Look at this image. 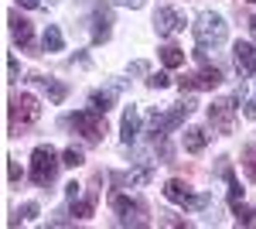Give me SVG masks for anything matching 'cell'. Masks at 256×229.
Instances as JSON below:
<instances>
[{"label":"cell","instance_id":"1","mask_svg":"<svg viewBox=\"0 0 256 229\" xmlns=\"http://www.w3.org/2000/svg\"><path fill=\"white\" fill-rule=\"evenodd\" d=\"M58 154H55V147L52 144H41V147H34V154H31V181L34 185H52L55 181V174H58Z\"/></svg>","mask_w":256,"mask_h":229},{"label":"cell","instance_id":"2","mask_svg":"<svg viewBox=\"0 0 256 229\" xmlns=\"http://www.w3.org/2000/svg\"><path fill=\"white\" fill-rule=\"evenodd\" d=\"M229 35V28H226V21L222 14H198L195 21V38L202 48H208V45H222Z\"/></svg>","mask_w":256,"mask_h":229},{"label":"cell","instance_id":"3","mask_svg":"<svg viewBox=\"0 0 256 229\" xmlns=\"http://www.w3.org/2000/svg\"><path fill=\"white\" fill-rule=\"evenodd\" d=\"M68 123L79 130L89 144H99L102 140V134H106V120H102V113L99 110H79V113L68 116Z\"/></svg>","mask_w":256,"mask_h":229},{"label":"cell","instance_id":"4","mask_svg":"<svg viewBox=\"0 0 256 229\" xmlns=\"http://www.w3.org/2000/svg\"><path fill=\"white\" fill-rule=\"evenodd\" d=\"M192 113H195V99H181V103H178L174 110H171V113H164V116H158V113H154V120H150V123H154V137L171 134V130H174L178 123H184V120H188Z\"/></svg>","mask_w":256,"mask_h":229},{"label":"cell","instance_id":"5","mask_svg":"<svg viewBox=\"0 0 256 229\" xmlns=\"http://www.w3.org/2000/svg\"><path fill=\"white\" fill-rule=\"evenodd\" d=\"M164 195H168L171 202H178V205H184V209H205V205L212 202L208 195H192L188 181H181V178H171V181L164 185Z\"/></svg>","mask_w":256,"mask_h":229},{"label":"cell","instance_id":"6","mask_svg":"<svg viewBox=\"0 0 256 229\" xmlns=\"http://www.w3.org/2000/svg\"><path fill=\"white\" fill-rule=\"evenodd\" d=\"M41 116V106L38 99L31 93H20V96H10V127H24V123H34Z\"/></svg>","mask_w":256,"mask_h":229},{"label":"cell","instance_id":"7","mask_svg":"<svg viewBox=\"0 0 256 229\" xmlns=\"http://www.w3.org/2000/svg\"><path fill=\"white\" fill-rule=\"evenodd\" d=\"M236 96L232 99H218L208 106V123L216 127L218 134H232V123H236Z\"/></svg>","mask_w":256,"mask_h":229},{"label":"cell","instance_id":"8","mask_svg":"<svg viewBox=\"0 0 256 229\" xmlns=\"http://www.w3.org/2000/svg\"><path fill=\"white\" fill-rule=\"evenodd\" d=\"M113 209L120 215V226H144L147 219V209H144V202L137 198H126V195H113Z\"/></svg>","mask_w":256,"mask_h":229},{"label":"cell","instance_id":"9","mask_svg":"<svg viewBox=\"0 0 256 229\" xmlns=\"http://www.w3.org/2000/svg\"><path fill=\"white\" fill-rule=\"evenodd\" d=\"M218 82H222V72H218L216 65H202L198 72L181 79V93H195V89H216Z\"/></svg>","mask_w":256,"mask_h":229},{"label":"cell","instance_id":"10","mask_svg":"<svg viewBox=\"0 0 256 229\" xmlns=\"http://www.w3.org/2000/svg\"><path fill=\"white\" fill-rule=\"evenodd\" d=\"M154 28H158L160 38H171L178 31H184V14L174 11V7H160L158 14H154Z\"/></svg>","mask_w":256,"mask_h":229},{"label":"cell","instance_id":"11","mask_svg":"<svg viewBox=\"0 0 256 229\" xmlns=\"http://www.w3.org/2000/svg\"><path fill=\"white\" fill-rule=\"evenodd\" d=\"M232 58H236V69L242 79H253L256 76V48L253 45H246V41H239L236 52H232Z\"/></svg>","mask_w":256,"mask_h":229},{"label":"cell","instance_id":"12","mask_svg":"<svg viewBox=\"0 0 256 229\" xmlns=\"http://www.w3.org/2000/svg\"><path fill=\"white\" fill-rule=\"evenodd\" d=\"M110 24H113V14H110V7H102L99 4L96 11H92V41H106L110 38Z\"/></svg>","mask_w":256,"mask_h":229},{"label":"cell","instance_id":"13","mask_svg":"<svg viewBox=\"0 0 256 229\" xmlns=\"http://www.w3.org/2000/svg\"><path fill=\"white\" fill-rule=\"evenodd\" d=\"M10 35H14V41H18L20 48H34V35H31V24L20 18V14H10Z\"/></svg>","mask_w":256,"mask_h":229},{"label":"cell","instance_id":"14","mask_svg":"<svg viewBox=\"0 0 256 229\" xmlns=\"http://www.w3.org/2000/svg\"><path fill=\"white\" fill-rule=\"evenodd\" d=\"M31 82H34V86H41V89L48 93V99H52V103H62V99H65V93H68L62 82H55V79H48V76H31Z\"/></svg>","mask_w":256,"mask_h":229},{"label":"cell","instance_id":"15","mask_svg":"<svg viewBox=\"0 0 256 229\" xmlns=\"http://www.w3.org/2000/svg\"><path fill=\"white\" fill-rule=\"evenodd\" d=\"M137 130H140V113L137 110H126V113H123V144H134V140H137Z\"/></svg>","mask_w":256,"mask_h":229},{"label":"cell","instance_id":"16","mask_svg":"<svg viewBox=\"0 0 256 229\" xmlns=\"http://www.w3.org/2000/svg\"><path fill=\"white\" fill-rule=\"evenodd\" d=\"M62 45H65V38H62L58 24H48V28H44V38H41V48L52 55V52H62Z\"/></svg>","mask_w":256,"mask_h":229},{"label":"cell","instance_id":"17","mask_svg":"<svg viewBox=\"0 0 256 229\" xmlns=\"http://www.w3.org/2000/svg\"><path fill=\"white\" fill-rule=\"evenodd\" d=\"M96 191H89V195H86V198H79V195H76V198H72V215H79V219H89V215H92V209H96Z\"/></svg>","mask_w":256,"mask_h":229},{"label":"cell","instance_id":"18","mask_svg":"<svg viewBox=\"0 0 256 229\" xmlns=\"http://www.w3.org/2000/svg\"><path fill=\"white\" fill-rule=\"evenodd\" d=\"M205 140H208V137H205V130L188 127V130H184V151H188V154H198L202 147H205Z\"/></svg>","mask_w":256,"mask_h":229},{"label":"cell","instance_id":"19","mask_svg":"<svg viewBox=\"0 0 256 229\" xmlns=\"http://www.w3.org/2000/svg\"><path fill=\"white\" fill-rule=\"evenodd\" d=\"M113 99H116V89H96L89 103H92V110L106 113V110H113Z\"/></svg>","mask_w":256,"mask_h":229},{"label":"cell","instance_id":"20","mask_svg":"<svg viewBox=\"0 0 256 229\" xmlns=\"http://www.w3.org/2000/svg\"><path fill=\"white\" fill-rule=\"evenodd\" d=\"M150 178H154V171H150V168H137V171H130V174H120L116 181H120V185H130V188H137V185H147Z\"/></svg>","mask_w":256,"mask_h":229},{"label":"cell","instance_id":"21","mask_svg":"<svg viewBox=\"0 0 256 229\" xmlns=\"http://www.w3.org/2000/svg\"><path fill=\"white\" fill-rule=\"evenodd\" d=\"M160 62H164L168 69H178V65H184V52L174 48V45H168V48H160Z\"/></svg>","mask_w":256,"mask_h":229},{"label":"cell","instance_id":"22","mask_svg":"<svg viewBox=\"0 0 256 229\" xmlns=\"http://www.w3.org/2000/svg\"><path fill=\"white\" fill-rule=\"evenodd\" d=\"M226 181H229V202L236 205V202H242V185H239V178L229 168H226Z\"/></svg>","mask_w":256,"mask_h":229},{"label":"cell","instance_id":"23","mask_svg":"<svg viewBox=\"0 0 256 229\" xmlns=\"http://www.w3.org/2000/svg\"><path fill=\"white\" fill-rule=\"evenodd\" d=\"M82 161H86V157H82L79 147H68V151L62 154V164H65V168H79Z\"/></svg>","mask_w":256,"mask_h":229},{"label":"cell","instance_id":"24","mask_svg":"<svg viewBox=\"0 0 256 229\" xmlns=\"http://www.w3.org/2000/svg\"><path fill=\"white\" fill-rule=\"evenodd\" d=\"M242 164H246V174H250V178L256 181V144L250 147V151H246V157H242Z\"/></svg>","mask_w":256,"mask_h":229},{"label":"cell","instance_id":"25","mask_svg":"<svg viewBox=\"0 0 256 229\" xmlns=\"http://www.w3.org/2000/svg\"><path fill=\"white\" fill-rule=\"evenodd\" d=\"M147 86L150 89H168V72H154V76L147 79Z\"/></svg>","mask_w":256,"mask_h":229},{"label":"cell","instance_id":"26","mask_svg":"<svg viewBox=\"0 0 256 229\" xmlns=\"http://www.w3.org/2000/svg\"><path fill=\"white\" fill-rule=\"evenodd\" d=\"M236 219L250 226V222H256V212H253V209H239V202H236Z\"/></svg>","mask_w":256,"mask_h":229},{"label":"cell","instance_id":"27","mask_svg":"<svg viewBox=\"0 0 256 229\" xmlns=\"http://www.w3.org/2000/svg\"><path fill=\"white\" fill-rule=\"evenodd\" d=\"M34 215H38V205H34V202H28V205L20 209V219H34Z\"/></svg>","mask_w":256,"mask_h":229},{"label":"cell","instance_id":"28","mask_svg":"<svg viewBox=\"0 0 256 229\" xmlns=\"http://www.w3.org/2000/svg\"><path fill=\"white\" fill-rule=\"evenodd\" d=\"M7 174H10V181H18V178H20V168H18V161H10V157H7Z\"/></svg>","mask_w":256,"mask_h":229},{"label":"cell","instance_id":"29","mask_svg":"<svg viewBox=\"0 0 256 229\" xmlns=\"http://www.w3.org/2000/svg\"><path fill=\"white\" fill-rule=\"evenodd\" d=\"M20 7H24V11H38L41 7V0H18Z\"/></svg>","mask_w":256,"mask_h":229},{"label":"cell","instance_id":"30","mask_svg":"<svg viewBox=\"0 0 256 229\" xmlns=\"http://www.w3.org/2000/svg\"><path fill=\"white\" fill-rule=\"evenodd\" d=\"M246 116H250V120H256V96L246 103Z\"/></svg>","mask_w":256,"mask_h":229},{"label":"cell","instance_id":"31","mask_svg":"<svg viewBox=\"0 0 256 229\" xmlns=\"http://www.w3.org/2000/svg\"><path fill=\"white\" fill-rule=\"evenodd\" d=\"M116 4H123V7H140L144 0H116Z\"/></svg>","mask_w":256,"mask_h":229},{"label":"cell","instance_id":"32","mask_svg":"<svg viewBox=\"0 0 256 229\" xmlns=\"http://www.w3.org/2000/svg\"><path fill=\"white\" fill-rule=\"evenodd\" d=\"M250 35H253V38H256V18L250 21Z\"/></svg>","mask_w":256,"mask_h":229},{"label":"cell","instance_id":"33","mask_svg":"<svg viewBox=\"0 0 256 229\" xmlns=\"http://www.w3.org/2000/svg\"><path fill=\"white\" fill-rule=\"evenodd\" d=\"M250 4H256V0H250Z\"/></svg>","mask_w":256,"mask_h":229}]
</instances>
